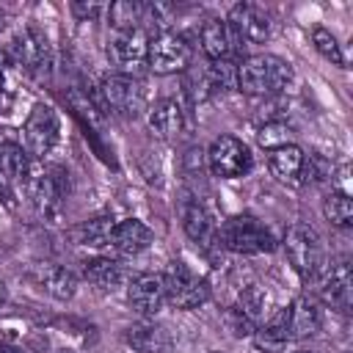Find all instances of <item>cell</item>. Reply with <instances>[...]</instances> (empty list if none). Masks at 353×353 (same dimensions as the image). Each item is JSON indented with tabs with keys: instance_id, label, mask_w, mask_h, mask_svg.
<instances>
[{
	"instance_id": "30",
	"label": "cell",
	"mask_w": 353,
	"mask_h": 353,
	"mask_svg": "<svg viewBox=\"0 0 353 353\" xmlns=\"http://www.w3.org/2000/svg\"><path fill=\"white\" fill-rule=\"evenodd\" d=\"M174 14H176V6H171V3H163V0L143 3V11H141V28H143V22H146V25H149L154 33L171 30Z\"/></svg>"
},
{
	"instance_id": "33",
	"label": "cell",
	"mask_w": 353,
	"mask_h": 353,
	"mask_svg": "<svg viewBox=\"0 0 353 353\" xmlns=\"http://www.w3.org/2000/svg\"><path fill=\"white\" fill-rule=\"evenodd\" d=\"M223 323H226V328L232 331V336H237V339H243V336H254V331H256V325L243 314V309L234 303V306H229L226 312H223Z\"/></svg>"
},
{
	"instance_id": "2",
	"label": "cell",
	"mask_w": 353,
	"mask_h": 353,
	"mask_svg": "<svg viewBox=\"0 0 353 353\" xmlns=\"http://www.w3.org/2000/svg\"><path fill=\"white\" fill-rule=\"evenodd\" d=\"M215 243L232 254H270L279 245L273 232L254 215L226 218L215 232Z\"/></svg>"
},
{
	"instance_id": "22",
	"label": "cell",
	"mask_w": 353,
	"mask_h": 353,
	"mask_svg": "<svg viewBox=\"0 0 353 353\" xmlns=\"http://www.w3.org/2000/svg\"><path fill=\"white\" fill-rule=\"evenodd\" d=\"M287 323H290V339H306L314 336L323 325V314L320 306L309 298V295H298L290 306H287Z\"/></svg>"
},
{
	"instance_id": "12",
	"label": "cell",
	"mask_w": 353,
	"mask_h": 353,
	"mask_svg": "<svg viewBox=\"0 0 353 353\" xmlns=\"http://www.w3.org/2000/svg\"><path fill=\"white\" fill-rule=\"evenodd\" d=\"M317 292H320L323 303H328L331 309H339V312L350 309V303H353V276H350L347 259H336V262L323 268V273L317 276Z\"/></svg>"
},
{
	"instance_id": "40",
	"label": "cell",
	"mask_w": 353,
	"mask_h": 353,
	"mask_svg": "<svg viewBox=\"0 0 353 353\" xmlns=\"http://www.w3.org/2000/svg\"><path fill=\"white\" fill-rule=\"evenodd\" d=\"M295 353H309V350H295Z\"/></svg>"
},
{
	"instance_id": "1",
	"label": "cell",
	"mask_w": 353,
	"mask_h": 353,
	"mask_svg": "<svg viewBox=\"0 0 353 353\" xmlns=\"http://www.w3.org/2000/svg\"><path fill=\"white\" fill-rule=\"evenodd\" d=\"M292 80V66L270 52H259V55H248L237 63V83L234 88H240L243 94L251 97H270L279 94L290 85Z\"/></svg>"
},
{
	"instance_id": "25",
	"label": "cell",
	"mask_w": 353,
	"mask_h": 353,
	"mask_svg": "<svg viewBox=\"0 0 353 353\" xmlns=\"http://www.w3.org/2000/svg\"><path fill=\"white\" fill-rule=\"evenodd\" d=\"M66 102L69 108L74 110V116L83 121V127L91 132L94 127H102L105 121V110L99 105V97H97V88H83V85H72L66 91Z\"/></svg>"
},
{
	"instance_id": "37",
	"label": "cell",
	"mask_w": 353,
	"mask_h": 353,
	"mask_svg": "<svg viewBox=\"0 0 353 353\" xmlns=\"http://www.w3.org/2000/svg\"><path fill=\"white\" fill-rule=\"evenodd\" d=\"M0 353H22V347L14 342H0Z\"/></svg>"
},
{
	"instance_id": "38",
	"label": "cell",
	"mask_w": 353,
	"mask_h": 353,
	"mask_svg": "<svg viewBox=\"0 0 353 353\" xmlns=\"http://www.w3.org/2000/svg\"><path fill=\"white\" fill-rule=\"evenodd\" d=\"M6 22H8V14L0 8V33H3V28H6Z\"/></svg>"
},
{
	"instance_id": "36",
	"label": "cell",
	"mask_w": 353,
	"mask_h": 353,
	"mask_svg": "<svg viewBox=\"0 0 353 353\" xmlns=\"http://www.w3.org/2000/svg\"><path fill=\"white\" fill-rule=\"evenodd\" d=\"M8 66H11V58H8V52L0 50V91H3V83H6V72H8Z\"/></svg>"
},
{
	"instance_id": "4",
	"label": "cell",
	"mask_w": 353,
	"mask_h": 353,
	"mask_svg": "<svg viewBox=\"0 0 353 353\" xmlns=\"http://www.w3.org/2000/svg\"><path fill=\"white\" fill-rule=\"evenodd\" d=\"M284 251L292 265V270L303 281H317V276L325 268V248L320 234L309 223H292L284 237Z\"/></svg>"
},
{
	"instance_id": "27",
	"label": "cell",
	"mask_w": 353,
	"mask_h": 353,
	"mask_svg": "<svg viewBox=\"0 0 353 353\" xmlns=\"http://www.w3.org/2000/svg\"><path fill=\"white\" fill-rule=\"evenodd\" d=\"M141 11H143V3H138V0H116L108 6L105 17L116 33H124V30L141 28Z\"/></svg>"
},
{
	"instance_id": "3",
	"label": "cell",
	"mask_w": 353,
	"mask_h": 353,
	"mask_svg": "<svg viewBox=\"0 0 353 353\" xmlns=\"http://www.w3.org/2000/svg\"><path fill=\"white\" fill-rule=\"evenodd\" d=\"M97 97L105 113L121 119H135L146 110V88L132 74H119V72L105 74L97 85Z\"/></svg>"
},
{
	"instance_id": "39",
	"label": "cell",
	"mask_w": 353,
	"mask_h": 353,
	"mask_svg": "<svg viewBox=\"0 0 353 353\" xmlns=\"http://www.w3.org/2000/svg\"><path fill=\"white\" fill-rule=\"evenodd\" d=\"M6 301V287H3V281H0V303Z\"/></svg>"
},
{
	"instance_id": "16",
	"label": "cell",
	"mask_w": 353,
	"mask_h": 353,
	"mask_svg": "<svg viewBox=\"0 0 353 353\" xmlns=\"http://www.w3.org/2000/svg\"><path fill=\"white\" fill-rule=\"evenodd\" d=\"M199 44L210 61H232L243 41L234 36L226 19H204V25L199 28Z\"/></svg>"
},
{
	"instance_id": "26",
	"label": "cell",
	"mask_w": 353,
	"mask_h": 353,
	"mask_svg": "<svg viewBox=\"0 0 353 353\" xmlns=\"http://www.w3.org/2000/svg\"><path fill=\"white\" fill-rule=\"evenodd\" d=\"M113 218L110 215H97V218H88L83 223H77L72 229V240L77 245H85V248H105L110 245V232H113Z\"/></svg>"
},
{
	"instance_id": "18",
	"label": "cell",
	"mask_w": 353,
	"mask_h": 353,
	"mask_svg": "<svg viewBox=\"0 0 353 353\" xmlns=\"http://www.w3.org/2000/svg\"><path fill=\"white\" fill-rule=\"evenodd\" d=\"M83 279L91 281L94 287L105 290V292H116L119 287H124L130 281V270L119 259L97 256V259H85L83 262Z\"/></svg>"
},
{
	"instance_id": "19",
	"label": "cell",
	"mask_w": 353,
	"mask_h": 353,
	"mask_svg": "<svg viewBox=\"0 0 353 353\" xmlns=\"http://www.w3.org/2000/svg\"><path fill=\"white\" fill-rule=\"evenodd\" d=\"M121 339L135 353H171V347H174L171 334L157 323H138V325L127 328Z\"/></svg>"
},
{
	"instance_id": "8",
	"label": "cell",
	"mask_w": 353,
	"mask_h": 353,
	"mask_svg": "<svg viewBox=\"0 0 353 353\" xmlns=\"http://www.w3.org/2000/svg\"><path fill=\"white\" fill-rule=\"evenodd\" d=\"M204 154H207V168L221 179H237L254 168L251 149L234 135H218Z\"/></svg>"
},
{
	"instance_id": "34",
	"label": "cell",
	"mask_w": 353,
	"mask_h": 353,
	"mask_svg": "<svg viewBox=\"0 0 353 353\" xmlns=\"http://www.w3.org/2000/svg\"><path fill=\"white\" fill-rule=\"evenodd\" d=\"M69 8H72V14L77 19H97V17H102L108 11V6H102V3H85V0H74Z\"/></svg>"
},
{
	"instance_id": "28",
	"label": "cell",
	"mask_w": 353,
	"mask_h": 353,
	"mask_svg": "<svg viewBox=\"0 0 353 353\" xmlns=\"http://www.w3.org/2000/svg\"><path fill=\"white\" fill-rule=\"evenodd\" d=\"M268 290L262 287V284H245L243 290H240V295H237V306L243 309V314L254 323V325H259L265 317H268Z\"/></svg>"
},
{
	"instance_id": "13",
	"label": "cell",
	"mask_w": 353,
	"mask_h": 353,
	"mask_svg": "<svg viewBox=\"0 0 353 353\" xmlns=\"http://www.w3.org/2000/svg\"><path fill=\"white\" fill-rule=\"evenodd\" d=\"M226 22H229V28L234 30V36L243 44L245 41L248 44H262L273 33V22H270L268 11L259 8V6H254V3H237V6H232Z\"/></svg>"
},
{
	"instance_id": "32",
	"label": "cell",
	"mask_w": 353,
	"mask_h": 353,
	"mask_svg": "<svg viewBox=\"0 0 353 353\" xmlns=\"http://www.w3.org/2000/svg\"><path fill=\"white\" fill-rule=\"evenodd\" d=\"M256 141H259V146L273 152L279 146L292 143V130L284 121H265V127H259V132H256Z\"/></svg>"
},
{
	"instance_id": "20",
	"label": "cell",
	"mask_w": 353,
	"mask_h": 353,
	"mask_svg": "<svg viewBox=\"0 0 353 353\" xmlns=\"http://www.w3.org/2000/svg\"><path fill=\"white\" fill-rule=\"evenodd\" d=\"M303 163H306V152L298 143L279 146L268 154V165L273 176L287 185H303Z\"/></svg>"
},
{
	"instance_id": "7",
	"label": "cell",
	"mask_w": 353,
	"mask_h": 353,
	"mask_svg": "<svg viewBox=\"0 0 353 353\" xmlns=\"http://www.w3.org/2000/svg\"><path fill=\"white\" fill-rule=\"evenodd\" d=\"M160 276L165 287V303H171L174 309H199L210 301V284L196 276L185 262H168Z\"/></svg>"
},
{
	"instance_id": "17",
	"label": "cell",
	"mask_w": 353,
	"mask_h": 353,
	"mask_svg": "<svg viewBox=\"0 0 353 353\" xmlns=\"http://www.w3.org/2000/svg\"><path fill=\"white\" fill-rule=\"evenodd\" d=\"M152 229L138 221V218H124V221H116L113 223V232H110V248L119 251L121 256H135L141 251H146L152 245Z\"/></svg>"
},
{
	"instance_id": "23",
	"label": "cell",
	"mask_w": 353,
	"mask_h": 353,
	"mask_svg": "<svg viewBox=\"0 0 353 353\" xmlns=\"http://www.w3.org/2000/svg\"><path fill=\"white\" fill-rule=\"evenodd\" d=\"M146 121H149V130L157 138L168 141V138L182 132V127H185V108L176 99H160V102H154L149 108Z\"/></svg>"
},
{
	"instance_id": "31",
	"label": "cell",
	"mask_w": 353,
	"mask_h": 353,
	"mask_svg": "<svg viewBox=\"0 0 353 353\" xmlns=\"http://www.w3.org/2000/svg\"><path fill=\"white\" fill-rule=\"evenodd\" d=\"M312 44H314V50H317L325 61H331L334 66H345L342 47H339L336 36H334L328 28H314V30H312Z\"/></svg>"
},
{
	"instance_id": "10",
	"label": "cell",
	"mask_w": 353,
	"mask_h": 353,
	"mask_svg": "<svg viewBox=\"0 0 353 353\" xmlns=\"http://www.w3.org/2000/svg\"><path fill=\"white\" fill-rule=\"evenodd\" d=\"M8 58H11L14 66L25 69L28 74H44L50 69V63H52V50H50L47 36L39 28L28 25L11 39Z\"/></svg>"
},
{
	"instance_id": "14",
	"label": "cell",
	"mask_w": 353,
	"mask_h": 353,
	"mask_svg": "<svg viewBox=\"0 0 353 353\" xmlns=\"http://www.w3.org/2000/svg\"><path fill=\"white\" fill-rule=\"evenodd\" d=\"M127 301L130 309L141 317H154L165 303V287L160 273H138L127 281Z\"/></svg>"
},
{
	"instance_id": "24",
	"label": "cell",
	"mask_w": 353,
	"mask_h": 353,
	"mask_svg": "<svg viewBox=\"0 0 353 353\" xmlns=\"http://www.w3.org/2000/svg\"><path fill=\"white\" fill-rule=\"evenodd\" d=\"M0 168H3V174L8 176V182L14 188H28V182H30V176L39 165L19 143L6 141V143H0Z\"/></svg>"
},
{
	"instance_id": "35",
	"label": "cell",
	"mask_w": 353,
	"mask_h": 353,
	"mask_svg": "<svg viewBox=\"0 0 353 353\" xmlns=\"http://www.w3.org/2000/svg\"><path fill=\"white\" fill-rule=\"evenodd\" d=\"M204 163H207V154L201 152V149H188V154H185V168L193 174V176H199V171L204 168Z\"/></svg>"
},
{
	"instance_id": "15",
	"label": "cell",
	"mask_w": 353,
	"mask_h": 353,
	"mask_svg": "<svg viewBox=\"0 0 353 353\" xmlns=\"http://www.w3.org/2000/svg\"><path fill=\"white\" fill-rule=\"evenodd\" d=\"M30 281L61 303L72 301L77 292V276L69 268L55 265V262H36L30 268Z\"/></svg>"
},
{
	"instance_id": "6",
	"label": "cell",
	"mask_w": 353,
	"mask_h": 353,
	"mask_svg": "<svg viewBox=\"0 0 353 353\" xmlns=\"http://www.w3.org/2000/svg\"><path fill=\"white\" fill-rule=\"evenodd\" d=\"M25 190L30 193L36 212L47 221H55L61 215V207H63L66 196H69V174L61 165L36 168Z\"/></svg>"
},
{
	"instance_id": "9",
	"label": "cell",
	"mask_w": 353,
	"mask_h": 353,
	"mask_svg": "<svg viewBox=\"0 0 353 353\" xmlns=\"http://www.w3.org/2000/svg\"><path fill=\"white\" fill-rule=\"evenodd\" d=\"M22 138H25V152L33 160L50 154L55 149L58 138H61V119H58V113L50 105H44V102L33 105L28 119H25Z\"/></svg>"
},
{
	"instance_id": "5",
	"label": "cell",
	"mask_w": 353,
	"mask_h": 353,
	"mask_svg": "<svg viewBox=\"0 0 353 353\" xmlns=\"http://www.w3.org/2000/svg\"><path fill=\"white\" fill-rule=\"evenodd\" d=\"M193 61V44L185 33L179 30H163V33H149V52H146V66L154 74H176L190 69Z\"/></svg>"
},
{
	"instance_id": "21",
	"label": "cell",
	"mask_w": 353,
	"mask_h": 353,
	"mask_svg": "<svg viewBox=\"0 0 353 353\" xmlns=\"http://www.w3.org/2000/svg\"><path fill=\"white\" fill-rule=\"evenodd\" d=\"M182 229L199 245H212L215 243V232H218L212 212L199 199H188L185 201V207H182Z\"/></svg>"
},
{
	"instance_id": "29",
	"label": "cell",
	"mask_w": 353,
	"mask_h": 353,
	"mask_svg": "<svg viewBox=\"0 0 353 353\" xmlns=\"http://www.w3.org/2000/svg\"><path fill=\"white\" fill-rule=\"evenodd\" d=\"M323 215L339 226V229H347L353 223V201L345 190H331L325 199H323Z\"/></svg>"
},
{
	"instance_id": "11",
	"label": "cell",
	"mask_w": 353,
	"mask_h": 353,
	"mask_svg": "<svg viewBox=\"0 0 353 353\" xmlns=\"http://www.w3.org/2000/svg\"><path fill=\"white\" fill-rule=\"evenodd\" d=\"M146 52H149V33L143 28L124 30L108 39V61L110 66L119 69V74H135L138 69H143Z\"/></svg>"
}]
</instances>
